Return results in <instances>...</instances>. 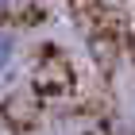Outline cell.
Instances as JSON below:
<instances>
[{
	"label": "cell",
	"instance_id": "obj_1",
	"mask_svg": "<svg viewBox=\"0 0 135 135\" xmlns=\"http://www.w3.org/2000/svg\"><path fill=\"white\" fill-rule=\"evenodd\" d=\"M12 54H16V39H12L8 31H0V70H8Z\"/></svg>",
	"mask_w": 135,
	"mask_h": 135
},
{
	"label": "cell",
	"instance_id": "obj_2",
	"mask_svg": "<svg viewBox=\"0 0 135 135\" xmlns=\"http://www.w3.org/2000/svg\"><path fill=\"white\" fill-rule=\"evenodd\" d=\"M8 12H12V0H0V20H4Z\"/></svg>",
	"mask_w": 135,
	"mask_h": 135
}]
</instances>
